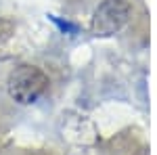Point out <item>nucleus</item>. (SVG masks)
Here are the masks:
<instances>
[{"instance_id":"1","label":"nucleus","mask_w":157,"mask_h":155,"mask_svg":"<svg viewBox=\"0 0 157 155\" xmlns=\"http://www.w3.org/2000/svg\"><path fill=\"white\" fill-rule=\"evenodd\" d=\"M48 88V76L36 65H19L9 73L6 92L17 105H32Z\"/></svg>"},{"instance_id":"3","label":"nucleus","mask_w":157,"mask_h":155,"mask_svg":"<svg viewBox=\"0 0 157 155\" xmlns=\"http://www.w3.org/2000/svg\"><path fill=\"white\" fill-rule=\"evenodd\" d=\"M13 32H15V25L9 19H0V44H4L6 40H11Z\"/></svg>"},{"instance_id":"2","label":"nucleus","mask_w":157,"mask_h":155,"mask_svg":"<svg viewBox=\"0 0 157 155\" xmlns=\"http://www.w3.org/2000/svg\"><path fill=\"white\" fill-rule=\"evenodd\" d=\"M130 19V4L128 0H103L98 4L92 19H90V32L98 38L115 36L124 29V25Z\"/></svg>"}]
</instances>
